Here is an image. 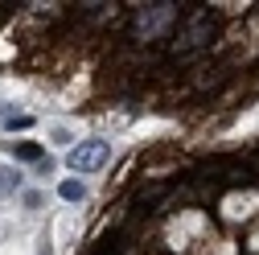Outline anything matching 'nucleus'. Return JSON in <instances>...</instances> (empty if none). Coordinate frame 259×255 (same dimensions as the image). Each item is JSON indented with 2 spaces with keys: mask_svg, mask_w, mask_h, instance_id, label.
Listing matches in <instances>:
<instances>
[{
  "mask_svg": "<svg viewBox=\"0 0 259 255\" xmlns=\"http://www.w3.org/2000/svg\"><path fill=\"white\" fill-rule=\"evenodd\" d=\"M107 156H111V148H107L103 140H82V144H74V148L66 152V165H70L74 173H95V169H103Z\"/></svg>",
  "mask_w": 259,
  "mask_h": 255,
  "instance_id": "nucleus-1",
  "label": "nucleus"
},
{
  "mask_svg": "<svg viewBox=\"0 0 259 255\" xmlns=\"http://www.w3.org/2000/svg\"><path fill=\"white\" fill-rule=\"evenodd\" d=\"M206 37H210V17H202L198 25H189L185 33H181V46H202Z\"/></svg>",
  "mask_w": 259,
  "mask_h": 255,
  "instance_id": "nucleus-2",
  "label": "nucleus"
},
{
  "mask_svg": "<svg viewBox=\"0 0 259 255\" xmlns=\"http://www.w3.org/2000/svg\"><path fill=\"white\" fill-rule=\"evenodd\" d=\"M58 194L66 198V202H82L87 189H82V181H62V185H58Z\"/></svg>",
  "mask_w": 259,
  "mask_h": 255,
  "instance_id": "nucleus-3",
  "label": "nucleus"
},
{
  "mask_svg": "<svg viewBox=\"0 0 259 255\" xmlns=\"http://www.w3.org/2000/svg\"><path fill=\"white\" fill-rule=\"evenodd\" d=\"M13 152L21 156V161H41V148H37V144H17Z\"/></svg>",
  "mask_w": 259,
  "mask_h": 255,
  "instance_id": "nucleus-4",
  "label": "nucleus"
},
{
  "mask_svg": "<svg viewBox=\"0 0 259 255\" xmlns=\"http://www.w3.org/2000/svg\"><path fill=\"white\" fill-rule=\"evenodd\" d=\"M21 185V177L17 173H9V169H0V189H17Z\"/></svg>",
  "mask_w": 259,
  "mask_h": 255,
  "instance_id": "nucleus-5",
  "label": "nucleus"
},
{
  "mask_svg": "<svg viewBox=\"0 0 259 255\" xmlns=\"http://www.w3.org/2000/svg\"><path fill=\"white\" fill-rule=\"evenodd\" d=\"M5 123H9V128H29L33 119H29V115H5Z\"/></svg>",
  "mask_w": 259,
  "mask_h": 255,
  "instance_id": "nucleus-6",
  "label": "nucleus"
}]
</instances>
